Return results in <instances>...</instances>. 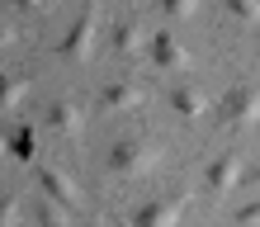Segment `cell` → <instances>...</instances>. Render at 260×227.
<instances>
[{
	"mask_svg": "<svg viewBox=\"0 0 260 227\" xmlns=\"http://www.w3.org/2000/svg\"><path fill=\"white\" fill-rule=\"evenodd\" d=\"M255 180H260V171H255Z\"/></svg>",
	"mask_w": 260,
	"mask_h": 227,
	"instance_id": "19",
	"label": "cell"
},
{
	"mask_svg": "<svg viewBox=\"0 0 260 227\" xmlns=\"http://www.w3.org/2000/svg\"><path fill=\"white\" fill-rule=\"evenodd\" d=\"M48 128L62 133V138H76V133L85 128L81 104H76V100H52V104H48Z\"/></svg>",
	"mask_w": 260,
	"mask_h": 227,
	"instance_id": "5",
	"label": "cell"
},
{
	"mask_svg": "<svg viewBox=\"0 0 260 227\" xmlns=\"http://www.w3.org/2000/svg\"><path fill=\"white\" fill-rule=\"evenodd\" d=\"M222 5H227V14H232V19L260 24V0H222Z\"/></svg>",
	"mask_w": 260,
	"mask_h": 227,
	"instance_id": "14",
	"label": "cell"
},
{
	"mask_svg": "<svg viewBox=\"0 0 260 227\" xmlns=\"http://www.w3.org/2000/svg\"><path fill=\"white\" fill-rule=\"evenodd\" d=\"M95 34H100V14H95V5H90L81 19L71 24V34L57 43V57H62V62H90V52H95Z\"/></svg>",
	"mask_w": 260,
	"mask_h": 227,
	"instance_id": "2",
	"label": "cell"
},
{
	"mask_svg": "<svg viewBox=\"0 0 260 227\" xmlns=\"http://www.w3.org/2000/svg\"><path fill=\"white\" fill-rule=\"evenodd\" d=\"M180 213H185V194H171V199L142 204L137 208V222L142 227H166V222H180Z\"/></svg>",
	"mask_w": 260,
	"mask_h": 227,
	"instance_id": "6",
	"label": "cell"
},
{
	"mask_svg": "<svg viewBox=\"0 0 260 227\" xmlns=\"http://www.w3.org/2000/svg\"><path fill=\"white\" fill-rule=\"evenodd\" d=\"M57 204H62V199H52V204H43L38 208V222H48V227H62V222H71V213H67V208H57Z\"/></svg>",
	"mask_w": 260,
	"mask_h": 227,
	"instance_id": "15",
	"label": "cell"
},
{
	"mask_svg": "<svg viewBox=\"0 0 260 227\" xmlns=\"http://www.w3.org/2000/svg\"><path fill=\"white\" fill-rule=\"evenodd\" d=\"M10 151H14V161L34 166L38 161V133L28 128V123H19V128H14V138H10Z\"/></svg>",
	"mask_w": 260,
	"mask_h": 227,
	"instance_id": "12",
	"label": "cell"
},
{
	"mask_svg": "<svg viewBox=\"0 0 260 227\" xmlns=\"http://www.w3.org/2000/svg\"><path fill=\"white\" fill-rule=\"evenodd\" d=\"M142 100H147V90L137 81H114V85L100 90V109L104 114H133V109H142Z\"/></svg>",
	"mask_w": 260,
	"mask_h": 227,
	"instance_id": "4",
	"label": "cell"
},
{
	"mask_svg": "<svg viewBox=\"0 0 260 227\" xmlns=\"http://www.w3.org/2000/svg\"><path fill=\"white\" fill-rule=\"evenodd\" d=\"M237 222H246V227H255V222H260V199L241 208V213H237Z\"/></svg>",
	"mask_w": 260,
	"mask_h": 227,
	"instance_id": "17",
	"label": "cell"
},
{
	"mask_svg": "<svg viewBox=\"0 0 260 227\" xmlns=\"http://www.w3.org/2000/svg\"><path fill=\"white\" fill-rule=\"evenodd\" d=\"M156 142H142V138H123V142H114L109 147V171L118 175V180H142L147 171H156Z\"/></svg>",
	"mask_w": 260,
	"mask_h": 227,
	"instance_id": "1",
	"label": "cell"
},
{
	"mask_svg": "<svg viewBox=\"0 0 260 227\" xmlns=\"http://www.w3.org/2000/svg\"><path fill=\"white\" fill-rule=\"evenodd\" d=\"M222 118L232 128H251L260 123V85H237L232 95L222 100Z\"/></svg>",
	"mask_w": 260,
	"mask_h": 227,
	"instance_id": "3",
	"label": "cell"
},
{
	"mask_svg": "<svg viewBox=\"0 0 260 227\" xmlns=\"http://www.w3.org/2000/svg\"><path fill=\"white\" fill-rule=\"evenodd\" d=\"M171 104H175L180 118H204L208 95H204V90H194V85H175V90H171Z\"/></svg>",
	"mask_w": 260,
	"mask_h": 227,
	"instance_id": "11",
	"label": "cell"
},
{
	"mask_svg": "<svg viewBox=\"0 0 260 227\" xmlns=\"http://www.w3.org/2000/svg\"><path fill=\"white\" fill-rule=\"evenodd\" d=\"M28 85H34L28 76H10L5 90H0V114H14V109H19V100L28 95Z\"/></svg>",
	"mask_w": 260,
	"mask_h": 227,
	"instance_id": "13",
	"label": "cell"
},
{
	"mask_svg": "<svg viewBox=\"0 0 260 227\" xmlns=\"http://www.w3.org/2000/svg\"><path fill=\"white\" fill-rule=\"evenodd\" d=\"M38 180H43V189H48V199H62V204H76V199H81V185H76L62 166H43Z\"/></svg>",
	"mask_w": 260,
	"mask_h": 227,
	"instance_id": "9",
	"label": "cell"
},
{
	"mask_svg": "<svg viewBox=\"0 0 260 227\" xmlns=\"http://www.w3.org/2000/svg\"><path fill=\"white\" fill-rule=\"evenodd\" d=\"M142 48H151V38L142 34L137 19H118L114 24V52L118 57H142Z\"/></svg>",
	"mask_w": 260,
	"mask_h": 227,
	"instance_id": "8",
	"label": "cell"
},
{
	"mask_svg": "<svg viewBox=\"0 0 260 227\" xmlns=\"http://www.w3.org/2000/svg\"><path fill=\"white\" fill-rule=\"evenodd\" d=\"M237 185H241V161L237 156H218L208 166V189L213 194H232Z\"/></svg>",
	"mask_w": 260,
	"mask_h": 227,
	"instance_id": "10",
	"label": "cell"
},
{
	"mask_svg": "<svg viewBox=\"0 0 260 227\" xmlns=\"http://www.w3.org/2000/svg\"><path fill=\"white\" fill-rule=\"evenodd\" d=\"M10 5H19V10H48L52 0H10Z\"/></svg>",
	"mask_w": 260,
	"mask_h": 227,
	"instance_id": "18",
	"label": "cell"
},
{
	"mask_svg": "<svg viewBox=\"0 0 260 227\" xmlns=\"http://www.w3.org/2000/svg\"><path fill=\"white\" fill-rule=\"evenodd\" d=\"M147 52H151V62H156L161 71H185V67H189V52L180 48V43H175L171 34H156Z\"/></svg>",
	"mask_w": 260,
	"mask_h": 227,
	"instance_id": "7",
	"label": "cell"
},
{
	"mask_svg": "<svg viewBox=\"0 0 260 227\" xmlns=\"http://www.w3.org/2000/svg\"><path fill=\"white\" fill-rule=\"evenodd\" d=\"M194 10H199V0H161V14H166V19H189Z\"/></svg>",
	"mask_w": 260,
	"mask_h": 227,
	"instance_id": "16",
	"label": "cell"
}]
</instances>
